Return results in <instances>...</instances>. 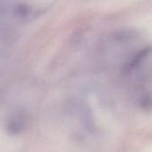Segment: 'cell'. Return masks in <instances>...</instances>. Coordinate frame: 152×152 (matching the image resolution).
<instances>
[{
  "label": "cell",
  "instance_id": "cell-1",
  "mask_svg": "<svg viewBox=\"0 0 152 152\" xmlns=\"http://www.w3.org/2000/svg\"><path fill=\"white\" fill-rule=\"evenodd\" d=\"M27 119L23 112H15L10 116L6 121V131L9 134L16 135L21 133L26 126Z\"/></svg>",
  "mask_w": 152,
  "mask_h": 152
},
{
  "label": "cell",
  "instance_id": "cell-2",
  "mask_svg": "<svg viewBox=\"0 0 152 152\" xmlns=\"http://www.w3.org/2000/svg\"><path fill=\"white\" fill-rule=\"evenodd\" d=\"M14 12L17 16L25 18L28 16L31 12V8L26 4H19L14 7Z\"/></svg>",
  "mask_w": 152,
  "mask_h": 152
}]
</instances>
